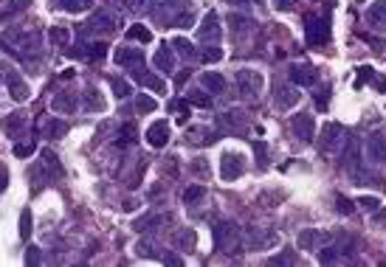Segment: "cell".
<instances>
[{
	"label": "cell",
	"instance_id": "2",
	"mask_svg": "<svg viewBox=\"0 0 386 267\" xmlns=\"http://www.w3.org/2000/svg\"><path fill=\"white\" fill-rule=\"evenodd\" d=\"M166 135H169V124L166 121H155L147 130V141H149V147H164L166 144Z\"/></svg>",
	"mask_w": 386,
	"mask_h": 267
},
{
	"label": "cell",
	"instance_id": "6",
	"mask_svg": "<svg viewBox=\"0 0 386 267\" xmlns=\"http://www.w3.org/2000/svg\"><path fill=\"white\" fill-rule=\"evenodd\" d=\"M293 82H299V84H313V82H316V70H313V67L310 65H299V67H293Z\"/></svg>",
	"mask_w": 386,
	"mask_h": 267
},
{
	"label": "cell",
	"instance_id": "13",
	"mask_svg": "<svg viewBox=\"0 0 386 267\" xmlns=\"http://www.w3.org/2000/svg\"><path fill=\"white\" fill-rule=\"evenodd\" d=\"M155 65L164 67V70H172V59H169V53L166 51H161L158 56H155Z\"/></svg>",
	"mask_w": 386,
	"mask_h": 267
},
{
	"label": "cell",
	"instance_id": "22",
	"mask_svg": "<svg viewBox=\"0 0 386 267\" xmlns=\"http://www.w3.org/2000/svg\"><path fill=\"white\" fill-rule=\"evenodd\" d=\"M203 59H206V62H214V59H220V48H212V51H206V53H203Z\"/></svg>",
	"mask_w": 386,
	"mask_h": 267
},
{
	"label": "cell",
	"instance_id": "17",
	"mask_svg": "<svg viewBox=\"0 0 386 267\" xmlns=\"http://www.w3.org/2000/svg\"><path fill=\"white\" fill-rule=\"evenodd\" d=\"M138 110H141V113H152V110H155V101L147 99V96H141V99H138Z\"/></svg>",
	"mask_w": 386,
	"mask_h": 267
},
{
	"label": "cell",
	"instance_id": "11",
	"mask_svg": "<svg viewBox=\"0 0 386 267\" xmlns=\"http://www.w3.org/2000/svg\"><path fill=\"white\" fill-rule=\"evenodd\" d=\"M195 242H198L195 231H186V234H181V239H178V248H181V250H186V248H192Z\"/></svg>",
	"mask_w": 386,
	"mask_h": 267
},
{
	"label": "cell",
	"instance_id": "1",
	"mask_svg": "<svg viewBox=\"0 0 386 267\" xmlns=\"http://www.w3.org/2000/svg\"><path fill=\"white\" fill-rule=\"evenodd\" d=\"M240 174H242V158L226 152L223 160H220V177H223V180H234V177H240Z\"/></svg>",
	"mask_w": 386,
	"mask_h": 267
},
{
	"label": "cell",
	"instance_id": "23",
	"mask_svg": "<svg viewBox=\"0 0 386 267\" xmlns=\"http://www.w3.org/2000/svg\"><path fill=\"white\" fill-rule=\"evenodd\" d=\"M144 84H147V87H155V90H161V87H164V84H161V82L155 79V76H147V79H144Z\"/></svg>",
	"mask_w": 386,
	"mask_h": 267
},
{
	"label": "cell",
	"instance_id": "18",
	"mask_svg": "<svg viewBox=\"0 0 386 267\" xmlns=\"http://www.w3.org/2000/svg\"><path fill=\"white\" fill-rule=\"evenodd\" d=\"M358 205L369 208V211H378V205H381V202H378V197H361V200H358Z\"/></svg>",
	"mask_w": 386,
	"mask_h": 267
},
{
	"label": "cell",
	"instance_id": "7",
	"mask_svg": "<svg viewBox=\"0 0 386 267\" xmlns=\"http://www.w3.org/2000/svg\"><path fill=\"white\" fill-rule=\"evenodd\" d=\"M369 20H372L375 26L386 28V0H378L372 6V12H369Z\"/></svg>",
	"mask_w": 386,
	"mask_h": 267
},
{
	"label": "cell",
	"instance_id": "12",
	"mask_svg": "<svg viewBox=\"0 0 386 267\" xmlns=\"http://www.w3.org/2000/svg\"><path fill=\"white\" fill-rule=\"evenodd\" d=\"M200 197H203V186H192V188H186V194H184L186 202H195V200H200Z\"/></svg>",
	"mask_w": 386,
	"mask_h": 267
},
{
	"label": "cell",
	"instance_id": "19",
	"mask_svg": "<svg viewBox=\"0 0 386 267\" xmlns=\"http://www.w3.org/2000/svg\"><path fill=\"white\" fill-rule=\"evenodd\" d=\"M192 169H195V172H198L200 177H206V174H209V166H206V160H203V158H198V163H195Z\"/></svg>",
	"mask_w": 386,
	"mask_h": 267
},
{
	"label": "cell",
	"instance_id": "25",
	"mask_svg": "<svg viewBox=\"0 0 386 267\" xmlns=\"http://www.w3.org/2000/svg\"><path fill=\"white\" fill-rule=\"evenodd\" d=\"M3 188H6V172L0 169V191H3Z\"/></svg>",
	"mask_w": 386,
	"mask_h": 267
},
{
	"label": "cell",
	"instance_id": "5",
	"mask_svg": "<svg viewBox=\"0 0 386 267\" xmlns=\"http://www.w3.org/2000/svg\"><path fill=\"white\" fill-rule=\"evenodd\" d=\"M293 133L299 138H305V141H310L313 138V118L310 116H296L293 118Z\"/></svg>",
	"mask_w": 386,
	"mask_h": 267
},
{
	"label": "cell",
	"instance_id": "9",
	"mask_svg": "<svg viewBox=\"0 0 386 267\" xmlns=\"http://www.w3.org/2000/svg\"><path fill=\"white\" fill-rule=\"evenodd\" d=\"M319 239H321V234H316V231H305V234L299 236V245H302V248H313Z\"/></svg>",
	"mask_w": 386,
	"mask_h": 267
},
{
	"label": "cell",
	"instance_id": "14",
	"mask_svg": "<svg viewBox=\"0 0 386 267\" xmlns=\"http://www.w3.org/2000/svg\"><path fill=\"white\" fill-rule=\"evenodd\" d=\"M203 82H206L212 90H223V79H220V76H214V73H206V76H203Z\"/></svg>",
	"mask_w": 386,
	"mask_h": 267
},
{
	"label": "cell",
	"instance_id": "16",
	"mask_svg": "<svg viewBox=\"0 0 386 267\" xmlns=\"http://www.w3.org/2000/svg\"><path fill=\"white\" fill-rule=\"evenodd\" d=\"M12 96H14V99H20V101L28 96L26 87H23V82H14V79H12Z\"/></svg>",
	"mask_w": 386,
	"mask_h": 267
},
{
	"label": "cell",
	"instance_id": "8",
	"mask_svg": "<svg viewBox=\"0 0 386 267\" xmlns=\"http://www.w3.org/2000/svg\"><path fill=\"white\" fill-rule=\"evenodd\" d=\"M369 149H372V155L378 160H386V144H384V138H381V135H375L372 141H369Z\"/></svg>",
	"mask_w": 386,
	"mask_h": 267
},
{
	"label": "cell",
	"instance_id": "10",
	"mask_svg": "<svg viewBox=\"0 0 386 267\" xmlns=\"http://www.w3.org/2000/svg\"><path fill=\"white\" fill-rule=\"evenodd\" d=\"M127 37H135V40H141V42H149V40H152V34H149L147 28H141V26L130 28V31H127Z\"/></svg>",
	"mask_w": 386,
	"mask_h": 267
},
{
	"label": "cell",
	"instance_id": "21",
	"mask_svg": "<svg viewBox=\"0 0 386 267\" xmlns=\"http://www.w3.org/2000/svg\"><path fill=\"white\" fill-rule=\"evenodd\" d=\"M338 211H341V214H349V211H352V202L347 200V197H338Z\"/></svg>",
	"mask_w": 386,
	"mask_h": 267
},
{
	"label": "cell",
	"instance_id": "4",
	"mask_svg": "<svg viewBox=\"0 0 386 267\" xmlns=\"http://www.w3.org/2000/svg\"><path fill=\"white\" fill-rule=\"evenodd\" d=\"M307 42H313V45L327 42V23L324 20H310L307 23Z\"/></svg>",
	"mask_w": 386,
	"mask_h": 267
},
{
	"label": "cell",
	"instance_id": "24",
	"mask_svg": "<svg viewBox=\"0 0 386 267\" xmlns=\"http://www.w3.org/2000/svg\"><path fill=\"white\" fill-rule=\"evenodd\" d=\"M186 79H189V70H184V73H178V79H175V82H178V84H184Z\"/></svg>",
	"mask_w": 386,
	"mask_h": 267
},
{
	"label": "cell",
	"instance_id": "15",
	"mask_svg": "<svg viewBox=\"0 0 386 267\" xmlns=\"http://www.w3.org/2000/svg\"><path fill=\"white\" fill-rule=\"evenodd\" d=\"M31 234V214L23 211V219H20V236H28Z\"/></svg>",
	"mask_w": 386,
	"mask_h": 267
},
{
	"label": "cell",
	"instance_id": "3",
	"mask_svg": "<svg viewBox=\"0 0 386 267\" xmlns=\"http://www.w3.org/2000/svg\"><path fill=\"white\" fill-rule=\"evenodd\" d=\"M234 236H237V231H234V225L231 222H226V225H220V228H214V239L220 242L223 248H226V253H234Z\"/></svg>",
	"mask_w": 386,
	"mask_h": 267
},
{
	"label": "cell",
	"instance_id": "20",
	"mask_svg": "<svg viewBox=\"0 0 386 267\" xmlns=\"http://www.w3.org/2000/svg\"><path fill=\"white\" fill-rule=\"evenodd\" d=\"M189 99H192V101H195V104H198V107H209V104H212V101H209V96H200V93H198V96L192 93V96H189Z\"/></svg>",
	"mask_w": 386,
	"mask_h": 267
}]
</instances>
